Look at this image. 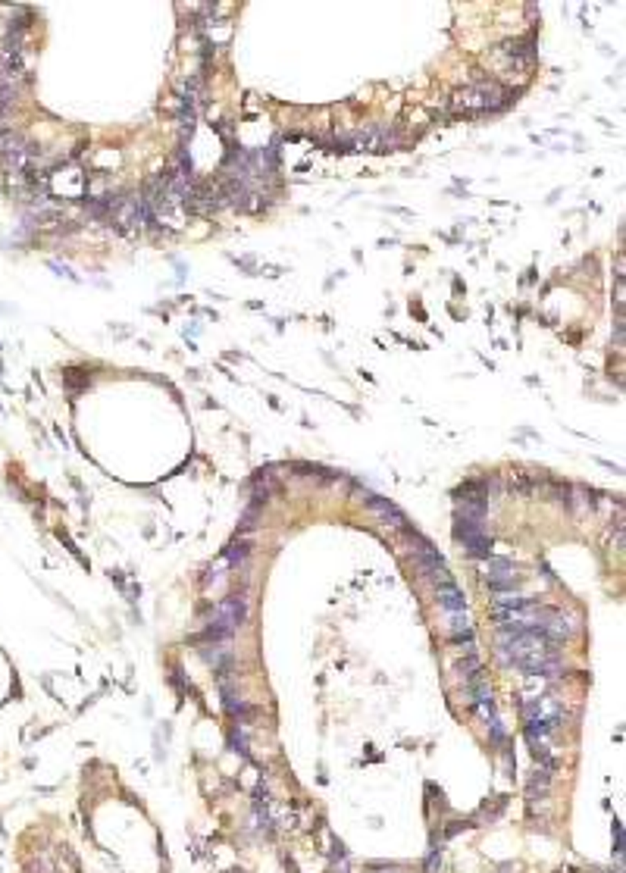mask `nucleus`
Wrapping results in <instances>:
<instances>
[{"label":"nucleus","instance_id":"f257e3e1","mask_svg":"<svg viewBox=\"0 0 626 873\" xmlns=\"http://www.w3.org/2000/svg\"><path fill=\"white\" fill-rule=\"evenodd\" d=\"M511 103V91H504L495 81H473L463 91L451 97L454 113H495Z\"/></svg>","mask_w":626,"mask_h":873},{"label":"nucleus","instance_id":"f03ea898","mask_svg":"<svg viewBox=\"0 0 626 873\" xmlns=\"http://www.w3.org/2000/svg\"><path fill=\"white\" fill-rule=\"evenodd\" d=\"M245 616H248V601H245V595L225 598V601H219L216 610H213L207 636H210V639H225V636H232V632H235L241 623H245Z\"/></svg>","mask_w":626,"mask_h":873},{"label":"nucleus","instance_id":"7ed1b4c3","mask_svg":"<svg viewBox=\"0 0 626 873\" xmlns=\"http://www.w3.org/2000/svg\"><path fill=\"white\" fill-rule=\"evenodd\" d=\"M523 714H526V720H532V723H545L554 730V726H561V720H564V704H561L554 695H538V698H532V701L523 704Z\"/></svg>","mask_w":626,"mask_h":873},{"label":"nucleus","instance_id":"20e7f679","mask_svg":"<svg viewBox=\"0 0 626 873\" xmlns=\"http://www.w3.org/2000/svg\"><path fill=\"white\" fill-rule=\"evenodd\" d=\"M354 148L361 150H376V154H385V150H395L398 148V132L392 129H382V126H367V129L354 132L351 135Z\"/></svg>","mask_w":626,"mask_h":873},{"label":"nucleus","instance_id":"39448f33","mask_svg":"<svg viewBox=\"0 0 626 873\" xmlns=\"http://www.w3.org/2000/svg\"><path fill=\"white\" fill-rule=\"evenodd\" d=\"M363 501H367V508L373 510L376 516H379L385 526H392V529H407V516H404V510L398 508V504H392L388 498H379V494H363Z\"/></svg>","mask_w":626,"mask_h":873},{"label":"nucleus","instance_id":"423d86ee","mask_svg":"<svg viewBox=\"0 0 626 873\" xmlns=\"http://www.w3.org/2000/svg\"><path fill=\"white\" fill-rule=\"evenodd\" d=\"M438 604H442L448 614H463L467 598H463V592L457 589V585H442V589H438Z\"/></svg>","mask_w":626,"mask_h":873},{"label":"nucleus","instance_id":"0eeeda50","mask_svg":"<svg viewBox=\"0 0 626 873\" xmlns=\"http://www.w3.org/2000/svg\"><path fill=\"white\" fill-rule=\"evenodd\" d=\"M526 604H532V598H523L517 592H501L495 598V610H517V608H526Z\"/></svg>","mask_w":626,"mask_h":873},{"label":"nucleus","instance_id":"6e6552de","mask_svg":"<svg viewBox=\"0 0 626 873\" xmlns=\"http://www.w3.org/2000/svg\"><path fill=\"white\" fill-rule=\"evenodd\" d=\"M463 545H467L470 557H483V561H485V557H492V539L485 532L476 535V539H470V542H463Z\"/></svg>","mask_w":626,"mask_h":873},{"label":"nucleus","instance_id":"1a4fd4ad","mask_svg":"<svg viewBox=\"0 0 626 873\" xmlns=\"http://www.w3.org/2000/svg\"><path fill=\"white\" fill-rule=\"evenodd\" d=\"M457 670H461L467 679H476V676H483V663H479V657L470 651V654L463 657L461 663H457Z\"/></svg>","mask_w":626,"mask_h":873},{"label":"nucleus","instance_id":"9d476101","mask_svg":"<svg viewBox=\"0 0 626 873\" xmlns=\"http://www.w3.org/2000/svg\"><path fill=\"white\" fill-rule=\"evenodd\" d=\"M19 144H22V138L16 135L13 129H3V132H0V157H3V154H10V150H13V148H19Z\"/></svg>","mask_w":626,"mask_h":873},{"label":"nucleus","instance_id":"9b49d317","mask_svg":"<svg viewBox=\"0 0 626 873\" xmlns=\"http://www.w3.org/2000/svg\"><path fill=\"white\" fill-rule=\"evenodd\" d=\"M448 626H451V636H457V632H470V623H467V616H463V614H451Z\"/></svg>","mask_w":626,"mask_h":873},{"label":"nucleus","instance_id":"f8f14e48","mask_svg":"<svg viewBox=\"0 0 626 873\" xmlns=\"http://www.w3.org/2000/svg\"><path fill=\"white\" fill-rule=\"evenodd\" d=\"M245 557H248V542H239V545H232V548H229V563H232V567H235L239 561H245Z\"/></svg>","mask_w":626,"mask_h":873}]
</instances>
